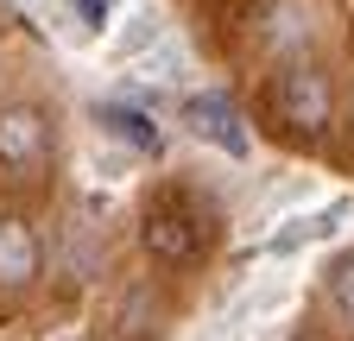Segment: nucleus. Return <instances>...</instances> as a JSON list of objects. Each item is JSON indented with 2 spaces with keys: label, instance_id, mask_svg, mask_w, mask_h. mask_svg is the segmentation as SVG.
I'll return each instance as SVG.
<instances>
[{
  "label": "nucleus",
  "instance_id": "obj_3",
  "mask_svg": "<svg viewBox=\"0 0 354 341\" xmlns=\"http://www.w3.org/2000/svg\"><path fill=\"white\" fill-rule=\"evenodd\" d=\"M190 133L196 139H209V146H221L228 158H247L253 152V133L241 126V108L228 101V95H215V89H203V95H190Z\"/></svg>",
  "mask_w": 354,
  "mask_h": 341
},
{
  "label": "nucleus",
  "instance_id": "obj_11",
  "mask_svg": "<svg viewBox=\"0 0 354 341\" xmlns=\"http://www.w3.org/2000/svg\"><path fill=\"white\" fill-rule=\"evenodd\" d=\"M304 341H317V335H304Z\"/></svg>",
  "mask_w": 354,
  "mask_h": 341
},
{
  "label": "nucleus",
  "instance_id": "obj_6",
  "mask_svg": "<svg viewBox=\"0 0 354 341\" xmlns=\"http://www.w3.org/2000/svg\"><path fill=\"white\" fill-rule=\"evenodd\" d=\"M259 32H266V45H272V51H291V57H297V51L310 45V13L297 7V0H272Z\"/></svg>",
  "mask_w": 354,
  "mask_h": 341
},
{
  "label": "nucleus",
  "instance_id": "obj_8",
  "mask_svg": "<svg viewBox=\"0 0 354 341\" xmlns=\"http://www.w3.org/2000/svg\"><path fill=\"white\" fill-rule=\"evenodd\" d=\"M102 133L127 139L133 152H158V126H152L140 108H120V101H108V108H102Z\"/></svg>",
  "mask_w": 354,
  "mask_h": 341
},
{
  "label": "nucleus",
  "instance_id": "obj_9",
  "mask_svg": "<svg viewBox=\"0 0 354 341\" xmlns=\"http://www.w3.org/2000/svg\"><path fill=\"white\" fill-rule=\"evenodd\" d=\"M323 291H329V310L354 329V260H342V266L329 272V284H323Z\"/></svg>",
  "mask_w": 354,
  "mask_h": 341
},
{
  "label": "nucleus",
  "instance_id": "obj_4",
  "mask_svg": "<svg viewBox=\"0 0 354 341\" xmlns=\"http://www.w3.org/2000/svg\"><path fill=\"white\" fill-rule=\"evenodd\" d=\"M140 240H146V253H152V260H165V266H184V260H196V222H190L177 202L146 208Z\"/></svg>",
  "mask_w": 354,
  "mask_h": 341
},
{
  "label": "nucleus",
  "instance_id": "obj_10",
  "mask_svg": "<svg viewBox=\"0 0 354 341\" xmlns=\"http://www.w3.org/2000/svg\"><path fill=\"white\" fill-rule=\"evenodd\" d=\"M64 341H88V335H64Z\"/></svg>",
  "mask_w": 354,
  "mask_h": 341
},
{
  "label": "nucleus",
  "instance_id": "obj_2",
  "mask_svg": "<svg viewBox=\"0 0 354 341\" xmlns=\"http://www.w3.org/2000/svg\"><path fill=\"white\" fill-rule=\"evenodd\" d=\"M44 158H51V120H44L32 101L0 108V164H7L13 177H32Z\"/></svg>",
  "mask_w": 354,
  "mask_h": 341
},
{
  "label": "nucleus",
  "instance_id": "obj_1",
  "mask_svg": "<svg viewBox=\"0 0 354 341\" xmlns=\"http://www.w3.org/2000/svg\"><path fill=\"white\" fill-rule=\"evenodd\" d=\"M272 101H279V114L297 126V133H323V126L335 120V89H329V76H323L317 64H304V57L279 76Z\"/></svg>",
  "mask_w": 354,
  "mask_h": 341
},
{
  "label": "nucleus",
  "instance_id": "obj_7",
  "mask_svg": "<svg viewBox=\"0 0 354 341\" xmlns=\"http://www.w3.org/2000/svg\"><path fill=\"white\" fill-rule=\"evenodd\" d=\"M152 322H158V297H152V284L140 278V284H127L120 304H114V335H120V341H140V335H152Z\"/></svg>",
  "mask_w": 354,
  "mask_h": 341
},
{
  "label": "nucleus",
  "instance_id": "obj_5",
  "mask_svg": "<svg viewBox=\"0 0 354 341\" xmlns=\"http://www.w3.org/2000/svg\"><path fill=\"white\" fill-rule=\"evenodd\" d=\"M32 278H38V234L19 215H0V284L19 291Z\"/></svg>",
  "mask_w": 354,
  "mask_h": 341
}]
</instances>
